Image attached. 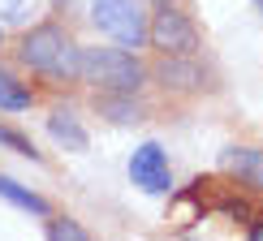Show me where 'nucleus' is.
Instances as JSON below:
<instances>
[{
    "label": "nucleus",
    "mask_w": 263,
    "mask_h": 241,
    "mask_svg": "<svg viewBox=\"0 0 263 241\" xmlns=\"http://www.w3.org/2000/svg\"><path fill=\"white\" fill-rule=\"evenodd\" d=\"M129 177H134V185H142L147 194H168V185H173L168 155H164L156 142H142L134 155H129Z\"/></svg>",
    "instance_id": "obj_5"
},
{
    "label": "nucleus",
    "mask_w": 263,
    "mask_h": 241,
    "mask_svg": "<svg viewBox=\"0 0 263 241\" xmlns=\"http://www.w3.org/2000/svg\"><path fill=\"white\" fill-rule=\"evenodd\" d=\"M95 108H100V116H108L112 125H138V120H142V104L129 91H104V95H95Z\"/></svg>",
    "instance_id": "obj_7"
},
{
    "label": "nucleus",
    "mask_w": 263,
    "mask_h": 241,
    "mask_svg": "<svg viewBox=\"0 0 263 241\" xmlns=\"http://www.w3.org/2000/svg\"><path fill=\"white\" fill-rule=\"evenodd\" d=\"M0 108H9V112H22V108H30V91L22 82H13L9 73H0Z\"/></svg>",
    "instance_id": "obj_11"
},
{
    "label": "nucleus",
    "mask_w": 263,
    "mask_h": 241,
    "mask_svg": "<svg viewBox=\"0 0 263 241\" xmlns=\"http://www.w3.org/2000/svg\"><path fill=\"white\" fill-rule=\"evenodd\" d=\"M48 241H91V237H86V228L78 220H52Z\"/></svg>",
    "instance_id": "obj_13"
},
{
    "label": "nucleus",
    "mask_w": 263,
    "mask_h": 241,
    "mask_svg": "<svg viewBox=\"0 0 263 241\" xmlns=\"http://www.w3.org/2000/svg\"><path fill=\"white\" fill-rule=\"evenodd\" d=\"M0 198H9V203H17V207H26V211H35V215H48V203H43L39 194L22 190V185H17V181H9V177H0Z\"/></svg>",
    "instance_id": "obj_10"
},
{
    "label": "nucleus",
    "mask_w": 263,
    "mask_h": 241,
    "mask_svg": "<svg viewBox=\"0 0 263 241\" xmlns=\"http://www.w3.org/2000/svg\"><path fill=\"white\" fill-rule=\"evenodd\" d=\"M78 78L95 91H129L134 95L147 82V65L125 48H82L78 52Z\"/></svg>",
    "instance_id": "obj_1"
},
{
    "label": "nucleus",
    "mask_w": 263,
    "mask_h": 241,
    "mask_svg": "<svg viewBox=\"0 0 263 241\" xmlns=\"http://www.w3.org/2000/svg\"><path fill=\"white\" fill-rule=\"evenodd\" d=\"M61 5H69V0H61Z\"/></svg>",
    "instance_id": "obj_16"
},
{
    "label": "nucleus",
    "mask_w": 263,
    "mask_h": 241,
    "mask_svg": "<svg viewBox=\"0 0 263 241\" xmlns=\"http://www.w3.org/2000/svg\"><path fill=\"white\" fill-rule=\"evenodd\" d=\"M91 22L112 35L121 48H142L147 43V13L138 0H91Z\"/></svg>",
    "instance_id": "obj_3"
},
{
    "label": "nucleus",
    "mask_w": 263,
    "mask_h": 241,
    "mask_svg": "<svg viewBox=\"0 0 263 241\" xmlns=\"http://www.w3.org/2000/svg\"><path fill=\"white\" fill-rule=\"evenodd\" d=\"M250 241H263V224H259V228H250Z\"/></svg>",
    "instance_id": "obj_14"
},
{
    "label": "nucleus",
    "mask_w": 263,
    "mask_h": 241,
    "mask_svg": "<svg viewBox=\"0 0 263 241\" xmlns=\"http://www.w3.org/2000/svg\"><path fill=\"white\" fill-rule=\"evenodd\" d=\"M48 134L57 138L61 147H69V151H86V147H91V138H86V129L78 125L73 108H57V112L48 116Z\"/></svg>",
    "instance_id": "obj_8"
},
{
    "label": "nucleus",
    "mask_w": 263,
    "mask_h": 241,
    "mask_svg": "<svg viewBox=\"0 0 263 241\" xmlns=\"http://www.w3.org/2000/svg\"><path fill=\"white\" fill-rule=\"evenodd\" d=\"M147 39H151V48H156L160 56H194V48H199V30H194V22L185 13H177L173 5H164V9L151 13Z\"/></svg>",
    "instance_id": "obj_4"
},
{
    "label": "nucleus",
    "mask_w": 263,
    "mask_h": 241,
    "mask_svg": "<svg viewBox=\"0 0 263 241\" xmlns=\"http://www.w3.org/2000/svg\"><path fill=\"white\" fill-rule=\"evenodd\" d=\"M224 168L237 172V177H246L250 185H263V151H255V147H233V151H224Z\"/></svg>",
    "instance_id": "obj_9"
},
{
    "label": "nucleus",
    "mask_w": 263,
    "mask_h": 241,
    "mask_svg": "<svg viewBox=\"0 0 263 241\" xmlns=\"http://www.w3.org/2000/svg\"><path fill=\"white\" fill-rule=\"evenodd\" d=\"M255 5H259V9H263V0H255Z\"/></svg>",
    "instance_id": "obj_15"
},
{
    "label": "nucleus",
    "mask_w": 263,
    "mask_h": 241,
    "mask_svg": "<svg viewBox=\"0 0 263 241\" xmlns=\"http://www.w3.org/2000/svg\"><path fill=\"white\" fill-rule=\"evenodd\" d=\"M0 147H9V151H17V155H26V159H39V151H35V142H30V138H22L17 129H9V125H0Z\"/></svg>",
    "instance_id": "obj_12"
},
{
    "label": "nucleus",
    "mask_w": 263,
    "mask_h": 241,
    "mask_svg": "<svg viewBox=\"0 0 263 241\" xmlns=\"http://www.w3.org/2000/svg\"><path fill=\"white\" fill-rule=\"evenodd\" d=\"M78 43L65 35L61 26H35L30 35H22L17 43V56L22 65H30V69L48 73V78H78Z\"/></svg>",
    "instance_id": "obj_2"
},
{
    "label": "nucleus",
    "mask_w": 263,
    "mask_h": 241,
    "mask_svg": "<svg viewBox=\"0 0 263 241\" xmlns=\"http://www.w3.org/2000/svg\"><path fill=\"white\" fill-rule=\"evenodd\" d=\"M156 82L168 86V91H199L207 82V73L199 69V61H190V56H164L156 65Z\"/></svg>",
    "instance_id": "obj_6"
}]
</instances>
